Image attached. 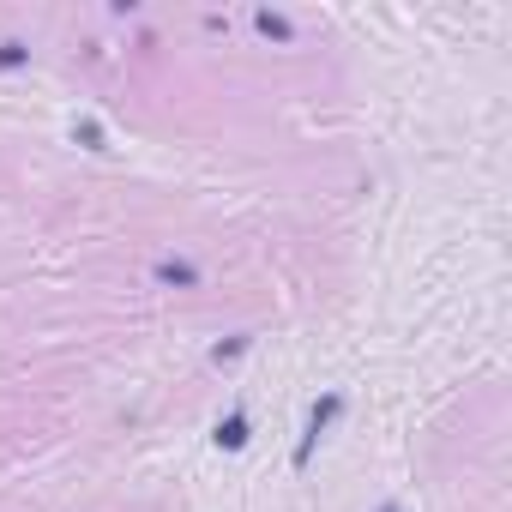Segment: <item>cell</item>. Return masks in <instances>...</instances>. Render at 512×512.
<instances>
[{
  "mask_svg": "<svg viewBox=\"0 0 512 512\" xmlns=\"http://www.w3.org/2000/svg\"><path fill=\"white\" fill-rule=\"evenodd\" d=\"M344 410H350V398H344V392H320V398L308 404V422H302V440H296V452H290V464H296V470H308V464H314V452H320V440H326V434L338 428V416H344Z\"/></svg>",
  "mask_w": 512,
  "mask_h": 512,
  "instance_id": "1",
  "label": "cell"
},
{
  "mask_svg": "<svg viewBox=\"0 0 512 512\" xmlns=\"http://www.w3.org/2000/svg\"><path fill=\"white\" fill-rule=\"evenodd\" d=\"M247 440H253V416H247V404H235L229 416H217V428H211V446H217V452H247Z\"/></svg>",
  "mask_w": 512,
  "mask_h": 512,
  "instance_id": "2",
  "label": "cell"
},
{
  "mask_svg": "<svg viewBox=\"0 0 512 512\" xmlns=\"http://www.w3.org/2000/svg\"><path fill=\"white\" fill-rule=\"evenodd\" d=\"M151 278H157L163 290H199V284H205V272H199L193 260H181V253H163V260L151 266Z\"/></svg>",
  "mask_w": 512,
  "mask_h": 512,
  "instance_id": "3",
  "label": "cell"
},
{
  "mask_svg": "<svg viewBox=\"0 0 512 512\" xmlns=\"http://www.w3.org/2000/svg\"><path fill=\"white\" fill-rule=\"evenodd\" d=\"M253 31H260L266 43H296V37H302V25H296L290 13H272V7L253 13Z\"/></svg>",
  "mask_w": 512,
  "mask_h": 512,
  "instance_id": "4",
  "label": "cell"
},
{
  "mask_svg": "<svg viewBox=\"0 0 512 512\" xmlns=\"http://www.w3.org/2000/svg\"><path fill=\"white\" fill-rule=\"evenodd\" d=\"M31 55H37V49H31L25 37H0V73H25Z\"/></svg>",
  "mask_w": 512,
  "mask_h": 512,
  "instance_id": "5",
  "label": "cell"
},
{
  "mask_svg": "<svg viewBox=\"0 0 512 512\" xmlns=\"http://www.w3.org/2000/svg\"><path fill=\"white\" fill-rule=\"evenodd\" d=\"M247 350H253V338H247V332H235V338L211 344V362H235V356H247Z\"/></svg>",
  "mask_w": 512,
  "mask_h": 512,
  "instance_id": "6",
  "label": "cell"
},
{
  "mask_svg": "<svg viewBox=\"0 0 512 512\" xmlns=\"http://www.w3.org/2000/svg\"><path fill=\"white\" fill-rule=\"evenodd\" d=\"M73 139H85V151H109V139H103L97 121H73Z\"/></svg>",
  "mask_w": 512,
  "mask_h": 512,
  "instance_id": "7",
  "label": "cell"
},
{
  "mask_svg": "<svg viewBox=\"0 0 512 512\" xmlns=\"http://www.w3.org/2000/svg\"><path fill=\"white\" fill-rule=\"evenodd\" d=\"M380 512H404V506H398V500H386V506H380Z\"/></svg>",
  "mask_w": 512,
  "mask_h": 512,
  "instance_id": "8",
  "label": "cell"
}]
</instances>
